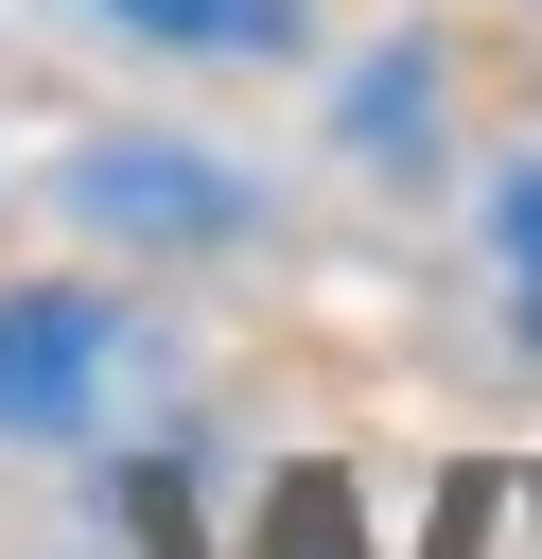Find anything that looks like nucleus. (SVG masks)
<instances>
[{
  "label": "nucleus",
  "mask_w": 542,
  "mask_h": 559,
  "mask_svg": "<svg viewBox=\"0 0 542 559\" xmlns=\"http://www.w3.org/2000/svg\"><path fill=\"white\" fill-rule=\"evenodd\" d=\"M490 262H507V297H525V332H542V157L490 175Z\"/></svg>",
  "instance_id": "obj_4"
},
{
  "label": "nucleus",
  "mask_w": 542,
  "mask_h": 559,
  "mask_svg": "<svg viewBox=\"0 0 542 559\" xmlns=\"http://www.w3.org/2000/svg\"><path fill=\"white\" fill-rule=\"evenodd\" d=\"M87 17H122L140 52H262L280 35V0H87Z\"/></svg>",
  "instance_id": "obj_3"
},
{
  "label": "nucleus",
  "mask_w": 542,
  "mask_h": 559,
  "mask_svg": "<svg viewBox=\"0 0 542 559\" xmlns=\"http://www.w3.org/2000/svg\"><path fill=\"white\" fill-rule=\"evenodd\" d=\"M105 367H122V297H87V280L0 297V437H87Z\"/></svg>",
  "instance_id": "obj_1"
},
{
  "label": "nucleus",
  "mask_w": 542,
  "mask_h": 559,
  "mask_svg": "<svg viewBox=\"0 0 542 559\" xmlns=\"http://www.w3.org/2000/svg\"><path fill=\"white\" fill-rule=\"evenodd\" d=\"M70 210H87V227H140V245H227V227H245V192H227L192 140H87V157H70Z\"/></svg>",
  "instance_id": "obj_2"
},
{
  "label": "nucleus",
  "mask_w": 542,
  "mask_h": 559,
  "mask_svg": "<svg viewBox=\"0 0 542 559\" xmlns=\"http://www.w3.org/2000/svg\"><path fill=\"white\" fill-rule=\"evenodd\" d=\"M280 559H350V542H332V507H297V542H280Z\"/></svg>",
  "instance_id": "obj_5"
}]
</instances>
